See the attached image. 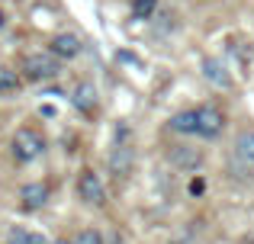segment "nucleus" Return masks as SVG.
Listing matches in <instances>:
<instances>
[{
  "label": "nucleus",
  "mask_w": 254,
  "mask_h": 244,
  "mask_svg": "<svg viewBox=\"0 0 254 244\" xmlns=\"http://www.w3.org/2000/svg\"><path fill=\"white\" fill-rule=\"evenodd\" d=\"M55 244H68V241H55Z\"/></svg>",
  "instance_id": "6ab92c4d"
},
{
  "label": "nucleus",
  "mask_w": 254,
  "mask_h": 244,
  "mask_svg": "<svg viewBox=\"0 0 254 244\" xmlns=\"http://www.w3.org/2000/svg\"><path fill=\"white\" fill-rule=\"evenodd\" d=\"M49 51L58 55V58H74V55H81V39H77L74 32H58L49 42Z\"/></svg>",
  "instance_id": "423d86ee"
},
{
  "label": "nucleus",
  "mask_w": 254,
  "mask_h": 244,
  "mask_svg": "<svg viewBox=\"0 0 254 244\" xmlns=\"http://www.w3.org/2000/svg\"><path fill=\"white\" fill-rule=\"evenodd\" d=\"M168 161L174 164L177 170H196L199 164H203V151L199 148H190V145H174V148H168Z\"/></svg>",
  "instance_id": "39448f33"
},
{
  "label": "nucleus",
  "mask_w": 254,
  "mask_h": 244,
  "mask_svg": "<svg viewBox=\"0 0 254 244\" xmlns=\"http://www.w3.org/2000/svg\"><path fill=\"white\" fill-rule=\"evenodd\" d=\"M3 23H6V13H3V10H0V29H3Z\"/></svg>",
  "instance_id": "a211bd4d"
},
{
  "label": "nucleus",
  "mask_w": 254,
  "mask_h": 244,
  "mask_svg": "<svg viewBox=\"0 0 254 244\" xmlns=\"http://www.w3.org/2000/svg\"><path fill=\"white\" fill-rule=\"evenodd\" d=\"M235 151L245 157V161H251V164H254V129H248V132H242V135H238Z\"/></svg>",
  "instance_id": "ddd939ff"
},
{
  "label": "nucleus",
  "mask_w": 254,
  "mask_h": 244,
  "mask_svg": "<svg viewBox=\"0 0 254 244\" xmlns=\"http://www.w3.org/2000/svg\"><path fill=\"white\" fill-rule=\"evenodd\" d=\"M158 10V0H132V16L135 19H148Z\"/></svg>",
  "instance_id": "4468645a"
},
{
  "label": "nucleus",
  "mask_w": 254,
  "mask_h": 244,
  "mask_svg": "<svg viewBox=\"0 0 254 244\" xmlns=\"http://www.w3.org/2000/svg\"><path fill=\"white\" fill-rule=\"evenodd\" d=\"M71 103H74L81 113H93V109H97V87H93L90 81L77 84V87H74V97H71Z\"/></svg>",
  "instance_id": "6e6552de"
},
{
  "label": "nucleus",
  "mask_w": 254,
  "mask_h": 244,
  "mask_svg": "<svg viewBox=\"0 0 254 244\" xmlns=\"http://www.w3.org/2000/svg\"><path fill=\"white\" fill-rule=\"evenodd\" d=\"M132 148H126V145H119V148H113V154H110V167H113V174L116 177H129L132 174Z\"/></svg>",
  "instance_id": "1a4fd4ad"
},
{
  "label": "nucleus",
  "mask_w": 254,
  "mask_h": 244,
  "mask_svg": "<svg viewBox=\"0 0 254 244\" xmlns=\"http://www.w3.org/2000/svg\"><path fill=\"white\" fill-rule=\"evenodd\" d=\"M10 244H45V238L36 235V232H13Z\"/></svg>",
  "instance_id": "2eb2a0df"
},
{
  "label": "nucleus",
  "mask_w": 254,
  "mask_h": 244,
  "mask_svg": "<svg viewBox=\"0 0 254 244\" xmlns=\"http://www.w3.org/2000/svg\"><path fill=\"white\" fill-rule=\"evenodd\" d=\"M55 74H58V55H52V51H36V55L23 58V77L29 84L52 81Z\"/></svg>",
  "instance_id": "f257e3e1"
},
{
  "label": "nucleus",
  "mask_w": 254,
  "mask_h": 244,
  "mask_svg": "<svg viewBox=\"0 0 254 244\" xmlns=\"http://www.w3.org/2000/svg\"><path fill=\"white\" fill-rule=\"evenodd\" d=\"M19 199H23V209H42L49 202V187L45 183H26Z\"/></svg>",
  "instance_id": "0eeeda50"
},
{
  "label": "nucleus",
  "mask_w": 254,
  "mask_h": 244,
  "mask_svg": "<svg viewBox=\"0 0 254 244\" xmlns=\"http://www.w3.org/2000/svg\"><path fill=\"white\" fill-rule=\"evenodd\" d=\"M19 87H23V77H19L13 68H3V64H0V94L10 97V94H16Z\"/></svg>",
  "instance_id": "f8f14e48"
},
{
  "label": "nucleus",
  "mask_w": 254,
  "mask_h": 244,
  "mask_svg": "<svg viewBox=\"0 0 254 244\" xmlns=\"http://www.w3.org/2000/svg\"><path fill=\"white\" fill-rule=\"evenodd\" d=\"M42 151H45L42 132H39V129H29V125L16 129V135H13V154H16L19 161H36Z\"/></svg>",
  "instance_id": "f03ea898"
},
{
  "label": "nucleus",
  "mask_w": 254,
  "mask_h": 244,
  "mask_svg": "<svg viewBox=\"0 0 254 244\" xmlns=\"http://www.w3.org/2000/svg\"><path fill=\"white\" fill-rule=\"evenodd\" d=\"M203 74H206V81H212L216 87H232V74L225 71L222 61H216V58H206L203 61Z\"/></svg>",
  "instance_id": "9d476101"
},
{
  "label": "nucleus",
  "mask_w": 254,
  "mask_h": 244,
  "mask_svg": "<svg viewBox=\"0 0 254 244\" xmlns=\"http://www.w3.org/2000/svg\"><path fill=\"white\" fill-rule=\"evenodd\" d=\"M119 58H123V61H129V64H142L135 55H129V51H119Z\"/></svg>",
  "instance_id": "f3484780"
},
{
  "label": "nucleus",
  "mask_w": 254,
  "mask_h": 244,
  "mask_svg": "<svg viewBox=\"0 0 254 244\" xmlns=\"http://www.w3.org/2000/svg\"><path fill=\"white\" fill-rule=\"evenodd\" d=\"M222 129H225V116H222V109L219 106H199L196 109V135H203V138H219L222 135Z\"/></svg>",
  "instance_id": "7ed1b4c3"
},
{
  "label": "nucleus",
  "mask_w": 254,
  "mask_h": 244,
  "mask_svg": "<svg viewBox=\"0 0 254 244\" xmlns=\"http://www.w3.org/2000/svg\"><path fill=\"white\" fill-rule=\"evenodd\" d=\"M77 196H81L84 202H90V206H103L106 202L103 180H100L93 170H81V177H77Z\"/></svg>",
  "instance_id": "20e7f679"
},
{
  "label": "nucleus",
  "mask_w": 254,
  "mask_h": 244,
  "mask_svg": "<svg viewBox=\"0 0 254 244\" xmlns=\"http://www.w3.org/2000/svg\"><path fill=\"white\" fill-rule=\"evenodd\" d=\"M171 129L180 135H196V109H184L171 119Z\"/></svg>",
  "instance_id": "9b49d317"
},
{
  "label": "nucleus",
  "mask_w": 254,
  "mask_h": 244,
  "mask_svg": "<svg viewBox=\"0 0 254 244\" xmlns=\"http://www.w3.org/2000/svg\"><path fill=\"white\" fill-rule=\"evenodd\" d=\"M71 244H103V235L93 232V228H84V232H77V238Z\"/></svg>",
  "instance_id": "dca6fc26"
}]
</instances>
